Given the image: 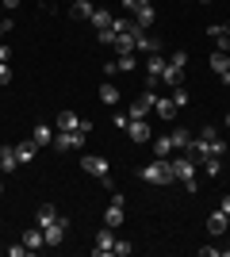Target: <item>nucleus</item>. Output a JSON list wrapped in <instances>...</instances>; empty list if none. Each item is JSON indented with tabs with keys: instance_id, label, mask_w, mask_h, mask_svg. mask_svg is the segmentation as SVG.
<instances>
[{
	"instance_id": "nucleus-1",
	"label": "nucleus",
	"mask_w": 230,
	"mask_h": 257,
	"mask_svg": "<svg viewBox=\"0 0 230 257\" xmlns=\"http://www.w3.org/2000/svg\"><path fill=\"white\" fill-rule=\"evenodd\" d=\"M138 177L146 184H173V165H169V158H153L150 165L138 169Z\"/></svg>"
},
{
	"instance_id": "nucleus-2",
	"label": "nucleus",
	"mask_w": 230,
	"mask_h": 257,
	"mask_svg": "<svg viewBox=\"0 0 230 257\" xmlns=\"http://www.w3.org/2000/svg\"><path fill=\"white\" fill-rule=\"evenodd\" d=\"M169 165H173V181H180L188 188V192H196V161L188 158V154H180V158H169Z\"/></svg>"
},
{
	"instance_id": "nucleus-3",
	"label": "nucleus",
	"mask_w": 230,
	"mask_h": 257,
	"mask_svg": "<svg viewBox=\"0 0 230 257\" xmlns=\"http://www.w3.org/2000/svg\"><path fill=\"white\" fill-rule=\"evenodd\" d=\"M81 165H85V173H92L104 188H111V165H108V158H100V154H85Z\"/></svg>"
},
{
	"instance_id": "nucleus-4",
	"label": "nucleus",
	"mask_w": 230,
	"mask_h": 257,
	"mask_svg": "<svg viewBox=\"0 0 230 257\" xmlns=\"http://www.w3.org/2000/svg\"><path fill=\"white\" fill-rule=\"evenodd\" d=\"M184 65H188V54L184 50H176L169 62H165V73H161V85H169V88H176L180 85V77H184Z\"/></svg>"
},
{
	"instance_id": "nucleus-5",
	"label": "nucleus",
	"mask_w": 230,
	"mask_h": 257,
	"mask_svg": "<svg viewBox=\"0 0 230 257\" xmlns=\"http://www.w3.org/2000/svg\"><path fill=\"white\" fill-rule=\"evenodd\" d=\"M111 249H115V230H111V226H100L96 238H92V253H96V257H108Z\"/></svg>"
},
{
	"instance_id": "nucleus-6",
	"label": "nucleus",
	"mask_w": 230,
	"mask_h": 257,
	"mask_svg": "<svg viewBox=\"0 0 230 257\" xmlns=\"http://www.w3.org/2000/svg\"><path fill=\"white\" fill-rule=\"evenodd\" d=\"M54 131H81V135H88V131H92V123H85V119L73 115V111H62V115L54 119Z\"/></svg>"
},
{
	"instance_id": "nucleus-7",
	"label": "nucleus",
	"mask_w": 230,
	"mask_h": 257,
	"mask_svg": "<svg viewBox=\"0 0 230 257\" xmlns=\"http://www.w3.org/2000/svg\"><path fill=\"white\" fill-rule=\"evenodd\" d=\"M85 135L81 131H54V150H81Z\"/></svg>"
},
{
	"instance_id": "nucleus-8",
	"label": "nucleus",
	"mask_w": 230,
	"mask_h": 257,
	"mask_svg": "<svg viewBox=\"0 0 230 257\" xmlns=\"http://www.w3.org/2000/svg\"><path fill=\"white\" fill-rule=\"evenodd\" d=\"M66 230H69V219H66V215H58V219H54L50 226H43V238H46V246H62Z\"/></svg>"
},
{
	"instance_id": "nucleus-9",
	"label": "nucleus",
	"mask_w": 230,
	"mask_h": 257,
	"mask_svg": "<svg viewBox=\"0 0 230 257\" xmlns=\"http://www.w3.org/2000/svg\"><path fill=\"white\" fill-rule=\"evenodd\" d=\"M161 73H165V58L161 54H150V58H146V88L161 85Z\"/></svg>"
},
{
	"instance_id": "nucleus-10",
	"label": "nucleus",
	"mask_w": 230,
	"mask_h": 257,
	"mask_svg": "<svg viewBox=\"0 0 230 257\" xmlns=\"http://www.w3.org/2000/svg\"><path fill=\"white\" fill-rule=\"evenodd\" d=\"M127 135H131V142H138V146H146V142H153V131L146 119H131L127 123Z\"/></svg>"
},
{
	"instance_id": "nucleus-11",
	"label": "nucleus",
	"mask_w": 230,
	"mask_h": 257,
	"mask_svg": "<svg viewBox=\"0 0 230 257\" xmlns=\"http://www.w3.org/2000/svg\"><path fill=\"white\" fill-rule=\"evenodd\" d=\"M123 219H127V215H123V196L115 192V196H111V207L104 211V226L115 230V226H123Z\"/></svg>"
},
{
	"instance_id": "nucleus-12",
	"label": "nucleus",
	"mask_w": 230,
	"mask_h": 257,
	"mask_svg": "<svg viewBox=\"0 0 230 257\" xmlns=\"http://www.w3.org/2000/svg\"><path fill=\"white\" fill-rule=\"evenodd\" d=\"M39 150H43V146H39L35 139H23V142H16V158H20V165H31V161L39 158Z\"/></svg>"
},
{
	"instance_id": "nucleus-13",
	"label": "nucleus",
	"mask_w": 230,
	"mask_h": 257,
	"mask_svg": "<svg viewBox=\"0 0 230 257\" xmlns=\"http://www.w3.org/2000/svg\"><path fill=\"white\" fill-rule=\"evenodd\" d=\"M23 246L31 249V253H39V249H46V238H43V226H39V223L23 230Z\"/></svg>"
},
{
	"instance_id": "nucleus-14",
	"label": "nucleus",
	"mask_w": 230,
	"mask_h": 257,
	"mask_svg": "<svg viewBox=\"0 0 230 257\" xmlns=\"http://www.w3.org/2000/svg\"><path fill=\"white\" fill-rule=\"evenodd\" d=\"M207 35L215 39V50L230 54V23H215V27H207Z\"/></svg>"
},
{
	"instance_id": "nucleus-15",
	"label": "nucleus",
	"mask_w": 230,
	"mask_h": 257,
	"mask_svg": "<svg viewBox=\"0 0 230 257\" xmlns=\"http://www.w3.org/2000/svg\"><path fill=\"white\" fill-rule=\"evenodd\" d=\"M169 139H173V150H176V154H184L188 146H192V131H188V127H180V123H176V127L169 131Z\"/></svg>"
},
{
	"instance_id": "nucleus-16",
	"label": "nucleus",
	"mask_w": 230,
	"mask_h": 257,
	"mask_svg": "<svg viewBox=\"0 0 230 257\" xmlns=\"http://www.w3.org/2000/svg\"><path fill=\"white\" fill-rule=\"evenodd\" d=\"M134 54H146V58H150V54H161V43H157V39H150V35H138V39H134Z\"/></svg>"
},
{
	"instance_id": "nucleus-17",
	"label": "nucleus",
	"mask_w": 230,
	"mask_h": 257,
	"mask_svg": "<svg viewBox=\"0 0 230 257\" xmlns=\"http://www.w3.org/2000/svg\"><path fill=\"white\" fill-rule=\"evenodd\" d=\"M16 169H20L16 146H0V173H16Z\"/></svg>"
},
{
	"instance_id": "nucleus-18",
	"label": "nucleus",
	"mask_w": 230,
	"mask_h": 257,
	"mask_svg": "<svg viewBox=\"0 0 230 257\" xmlns=\"http://www.w3.org/2000/svg\"><path fill=\"white\" fill-rule=\"evenodd\" d=\"M153 20H157V12H153V4H142V8H134V23L142 27V31H150Z\"/></svg>"
},
{
	"instance_id": "nucleus-19",
	"label": "nucleus",
	"mask_w": 230,
	"mask_h": 257,
	"mask_svg": "<svg viewBox=\"0 0 230 257\" xmlns=\"http://www.w3.org/2000/svg\"><path fill=\"white\" fill-rule=\"evenodd\" d=\"M226 226H230V223H226V211H222V207L207 215V234H222Z\"/></svg>"
},
{
	"instance_id": "nucleus-20",
	"label": "nucleus",
	"mask_w": 230,
	"mask_h": 257,
	"mask_svg": "<svg viewBox=\"0 0 230 257\" xmlns=\"http://www.w3.org/2000/svg\"><path fill=\"white\" fill-rule=\"evenodd\" d=\"M207 65H211V69H215V73H230V54L226 50H215V54H211V58H207Z\"/></svg>"
},
{
	"instance_id": "nucleus-21",
	"label": "nucleus",
	"mask_w": 230,
	"mask_h": 257,
	"mask_svg": "<svg viewBox=\"0 0 230 257\" xmlns=\"http://www.w3.org/2000/svg\"><path fill=\"white\" fill-rule=\"evenodd\" d=\"M31 139L39 142V146H50V142H54V127H50V123H35Z\"/></svg>"
},
{
	"instance_id": "nucleus-22",
	"label": "nucleus",
	"mask_w": 230,
	"mask_h": 257,
	"mask_svg": "<svg viewBox=\"0 0 230 257\" xmlns=\"http://www.w3.org/2000/svg\"><path fill=\"white\" fill-rule=\"evenodd\" d=\"M111 20H115V16H111L108 8H96V12H92V20H88V23H92L96 31H108V27H111Z\"/></svg>"
},
{
	"instance_id": "nucleus-23",
	"label": "nucleus",
	"mask_w": 230,
	"mask_h": 257,
	"mask_svg": "<svg viewBox=\"0 0 230 257\" xmlns=\"http://www.w3.org/2000/svg\"><path fill=\"white\" fill-rule=\"evenodd\" d=\"M153 158H173V139H169V135L153 139Z\"/></svg>"
},
{
	"instance_id": "nucleus-24",
	"label": "nucleus",
	"mask_w": 230,
	"mask_h": 257,
	"mask_svg": "<svg viewBox=\"0 0 230 257\" xmlns=\"http://www.w3.org/2000/svg\"><path fill=\"white\" fill-rule=\"evenodd\" d=\"M92 12H96L92 0H73V20H92Z\"/></svg>"
},
{
	"instance_id": "nucleus-25",
	"label": "nucleus",
	"mask_w": 230,
	"mask_h": 257,
	"mask_svg": "<svg viewBox=\"0 0 230 257\" xmlns=\"http://www.w3.org/2000/svg\"><path fill=\"white\" fill-rule=\"evenodd\" d=\"M100 100H104L108 107H115V104H119V88L111 85V81H104V85H100Z\"/></svg>"
},
{
	"instance_id": "nucleus-26",
	"label": "nucleus",
	"mask_w": 230,
	"mask_h": 257,
	"mask_svg": "<svg viewBox=\"0 0 230 257\" xmlns=\"http://www.w3.org/2000/svg\"><path fill=\"white\" fill-rule=\"evenodd\" d=\"M153 111H157V115H161L165 123H169V119L176 115V104H173V96H165V100H157V104H153Z\"/></svg>"
},
{
	"instance_id": "nucleus-27",
	"label": "nucleus",
	"mask_w": 230,
	"mask_h": 257,
	"mask_svg": "<svg viewBox=\"0 0 230 257\" xmlns=\"http://www.w3.org/2000/svg\"><path fill=\"white\" fill-rule=\"evenodd\" d=\"M54 219H58V211L50 204H43V207H39V215H35V223H39V226H50Z\"/></svg>"
},
{
	"instance_id": "nucleus-28",
	"label": "nucleus",
	"mask_w": 230,
	"mask_h": 257,
	"mask_svg": "<svg viewBox=\"0 0 230 257\" xmlns=\"http://www.w3.org/2000/svg\"><path fill=\"white\" fill-rule=\"evenodd\" d=\"M111 46H115L119 54H134V35H115V43H111Z\"/></svg>"
},
{
	"instance_id": "nucleus-29",
	"label": "nucleus",
	"mask_w": 230,
	"mask_h": 257,
	"mask_svg": "<svg viewBox=\"0 0 230 257\" xmlns=\"http://www.w3.org/2000/svg\"><path fill=\"white\" fill-rule=\"evenodd\" d=\"M199 169L207 173V177H219V173H222V158H207L203 165H199Z\"/></svg>"
},
{
	"instance_id": "nucleus-30",
	"label": "nucleus",
	"mask_w": 230,
	"mask_h": 257,
	"mask_svg": "<svg viewBox=\"0 0 230 257\" xmlns=\"http://www.w3.org/2000/svg\"><path fill=\"white\" fill-rule=\"evenodd\" d=\"M115 62H119V73H131L134 65H138V58H134V54H119Z\"/></svg>"
},
{
	"instance_id": "nucleus-31",
	"label": "nucleus",
	"mask_w": 230,
	"mask_h": 257,
	"mask_svg": "<svg viewBox=\"0 0 230 257\" xmlns=\"http://www.w3.org/2000/svg\"><path fill=\"white\" fill-rule=\"evenodd\" d=\"M146 111H150V107H146L142 100H134V104H131V111H127V115H131V119H146Z\"/></svg>"
},
{
	"instance_id": "nucleus-32",
	"label": "nucleus",
	"mask_w": 230,
	"mask_h": 257,
	"mask_svg": "<svg viewBox=\"0 0 230 257\" xmlns=\"http://www.w3.org/2000/svg\"><path fill=\"white\" fill-rule=\"evenodd\" d=\"M111 253H115V257H131L134 246H131V242H115V249H111Z\"/></svg>"
},
{
	"instance_id": "nucleus-33",
	"label": "nucleus",
	"mask_w": 230,
	"mask_h": 257,
	"mask_svg": "<svg viewBox=\"0 0 230 257\" xmlns=\"http://www.w3.org/2000/svg\"><path fill=\"white\" fill-rule=\"evenodd\" d=\"M173 104H176V107H188V92H184L180 85L173 88Z\"/></svg>"
},
{
	"instance_id": "nucleus-34",
	"label": "nucleus",
	"mask_w": 230,
	"mask_h": 257,
	"mask_svg": "<svg viewBox=\"0 0 230 257\" xmlns=\"http://www.w3.org/2000/svg\"><path fill=\"white\" fill-rule=\"evenodd\" d=\"M0 85H12V65L0 62Z\"/></svg>"
},
{
	"instance_id": "nucleus-35",
	"label": "nucleus",
	"mask_w": 230,
	"mask_h": 257,
	"mask_svg": "<svg viewBox=\"0 0 230 257\" xmlns=\"http://www.w3.org/2000/svg\"><path fill=\"white\" fill-rule=\"evenodd\" d=\"M96 39H100L104 46H111V43H115V31H111V27H108V31H96Z\"/></svg>"
},
{
	"instance_id": "nucleus-36",
	"label": "nucleus",
	"mask_w": 230,
	"mask_h": 257,
	"mask_svg": "<svg viewBox=\"0 0 230 257\" xmlns=\"http://www.w3.org/2000/svg\"><path fill=\"white\" fill-rule=\"evenodd\" d=\"M111 123H115V127H119V131H127V123H131V115H123V111H115V119H111Z\"/></svg>"
},
{
	"instance_id": "nucleus-37",
	"label": "nucleus",
	"mask_w": 230,
	"mask_h": 257,
	"mask_svg": "<svg viewBox=\"0 0 230 257\" xmlns=\"http://www.w3.org/2000/svg\"><path fill=\"white\" fill-rule=\"evenodd\" d=\"M4 253H12V257H23V253H31L27 246H4Z\"/></svg>"
},
{
	"instance_id": "nucleus-38",
	"label": "nucleus",
	"mask_w": 230,
	"mask_h": 257,
	"mask_svg": "<svg viewBox=\"0 0 230 257\" xmlns=\"http://www.w3.org/2000/svg\"><path fill=\"white\" fill-rule=\"evenodd\" d=\"M12 31V20H0V43H4V35Z\"/></svg>"
},
{
	"instance_id": "nucleus-39",
	"label": "nucleus",
	"mask_w": 230,
	"mask_h": 257,
	"mask_svg": "<svg viewBox=\"0 0 230 257\" xmlns=\"http://www.w3.org/2000/svg\"><path fill=\"white\" fill-rule=\"evenodd\" d=\"M219 207L226 211V219H230V196H222V200H219Z\"/></svg>"
},
{
	"instance_id": "nucleus-40",
	"label": "nucleus",
	"mask_w": 230,
	"mask_h": 257,
	"mask_svg": "<svg viewBox=\"0 0 230 257\" xmlns=\"http://www.w3.org/2000/svg\"><path fill=\"white\" fill-rule=\"evenodd\" d=\"M123 8H127V12L134 16V8H138V0H123Z\"/></svg>"
},
{
	"instance_id": "nucleus-41",
	"label": "nucleus",
	"mask_w": 230,
	"mask_h": 257,
	"mask_svg": "<svg viewBox=\"0 0 230 257\" xmlns=\"http://www.w3.org/2000/svg\"><path fill=\"white\" fill-rule=\"evenodd\" d=\"M8 58H12V50H8L4 43H0V62H8Z\"/></svg>"
},
{
	"instance_id": "nucleus-42",
	"label": "nucleus",
	"mask_w": 230,
	"mask_h": 257,
	"mask_svg": "<svg viewBox=\"0 0 230 257\" xmlns=\"http://www.w3.org/2000/svg\"><path fill=\"white\" fill-rule=\"evenodd\" d=\"M0 4H4V8H20V0H0Z\"/></svg>"
},
{
	"instance_id": "nucleus-43",
	"label": "nucleus",
	"mask_w": 230,
	"mask_h": 257,
	"mask_svg": "<svg viewBox=\"0 0 230 257\" xmlns=\"http://www.w3.org/2000/svg\"><path fill=\"white\" fill-rule=\"evenodd\" d=\"M142 4H153V0H138V8H142Z\"/></svg>"
},
{
	"instance_id": "nucleus-44",
	"label": "nucleus",
	"mask_w": 230,
	"mask_h": 257,
	"mask_svg": "<svg viewBox=\"0 0 230 257\" xmlns=\"http://www.w3.org/2000/svg\"><path fill=\"white\" fill-rule=\"evenodd\" d=\"M222 123H226V127H230V111H226V119H222Z\"/></svg>"
},
{
	"instance_id": "nucleus-45",
	"label": "nucleus",
	"mask_w": 230,
	"mask_h": 257,
	"mask_svg": "<svg viewBox=\"0 0 230 257\" xmlns=\"http://www.w3.org/2000/svg\"><path fill=\"white\" fill-rule=\"evenodd\" d=\"M0 192H4V184H0Z\"/></svg>"
},
{
	"instance_id": "nucleus-46",
	"label": "nucleus",
	"mask_w": 230,
	"mask_h": 257,
	"mask_svg": "<svg viewBox=\"0 0 230 257\" xmlns=\"http://www.w3.org/2000/svg\"><path fill=\"white\" fill-rule=\"evenodd\" d=\"M0 253H4V246H0Z\"/></svg>"
},
{
	"instance_id": "nucleus-47",
	"label": "nucleus",
	"mask_w": 230,
	"mask_h": 257,
	"mask_svg": "<svg viewBox=\"0 0 230 257\" xmlns=\"http://www.w3.org/2000/svg\"><path fill=\"white\" fill-rule=\"evenodd\" d=\"M203 4H211V0H203Z\"/></svg>"
},
{
	"instance_id": "nucleus-48",
	"label": "nucleus",
	"mask_w": 230,
	"mask_h": 257,
	"mask_svg": "<svg viewBox=\"0 0 230 257\" xmlns=\"http://www.w3.org/2000/svg\"><path fill=\"white\" fill-rule=\"evenodd\" d=\"M226 223H230V219H226Z\"/></svg>"
}]
</instances>
